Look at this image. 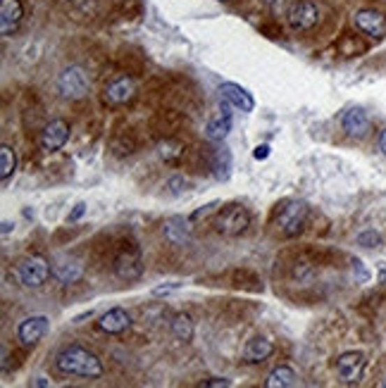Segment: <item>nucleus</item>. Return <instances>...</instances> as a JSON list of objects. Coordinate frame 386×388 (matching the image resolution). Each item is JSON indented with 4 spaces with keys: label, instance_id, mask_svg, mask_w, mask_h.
Wrapping results in <instances>:
<instances>
[{
    "label": "nucleus",
    "instance_id": "1",
    "mask_svg": "<svg viewBox=\"0 0 386 388\" xmlns=\"http://www.w3.org/2000/svg\"><path fill=\"white\" fill-rule=\"evenodd\" d=\"M55 367L62 374L84 376V379H101L103 376V362L96 352L82 348V345H67L57 352Z\"/></svg>",
    "mask_w": 386,
    "mask_h": 388
},
{
    "label": "nucleus",
    "instance_id": "2",
    "mask_svg": "<svg viewBox=\"0 0 386 388\" xmlns=\"http://www.w3.org/2000/svg\"><path fill=\"white\" fill-rule=\"evenodd\" d=\"M89 77H86V72L82 67L72 65V67H65L60 72V77H57V91L62 94V98H67V100H84L86 96H89Z\"/></svg>",
    "mask_w": 386,
    "mask_h": 388
},
{
    "label": "nucleus",
    "instance_id": "3",
    "mask_svg": "<svg viewBox=\"0 0 386 388\" xmlns=\"http://www.w3.org/2000/svg\"><path fill=\"white\" fill-rule=\"evenodd\" d=\"M50 271H53V267L41 255H31V258H24L17 264V276H20L22 286L27 288H41L48 281Z\"/></svg>",
    "mask_w": 386,
    "mask_h": 388
},
{
    "label": "nucleus",
    "instance_id": "4",
    "mask_svg": "<svg viewBox=\"0 0 386 388\" xmlns=\"http://www.w3.org/2000/svg\"><path fill=\"white\" fill-rule=\"evenodd\" d=\"M308 219V205L303 200H289L281 205L279 214H276V224H279L284 236H298L305 227Z\"/></svg>",
    "mask_w": 386,
    "mask_h": 388
},
{
    "label": "nucleus",
    "instance_id": "5",
    "mask_svg": "<svg viewBox=\"0 0 386 388\" xmlns=\"http://www.w3.org/2000/svg\"><path fill=\"white\" fill-rule=\"evenodd\" d=\"M251 227V212L244 205H229L217 214L215 229L222 236H239Z\"/></svg>",
    "mask_w": 386,
    "mask_h": 388
},
{
    "label": "nucleus",
    "instance_id": "6",
    "mask_svg": "<svg viewBox=\"0 0 386 388\" xmlns=\"http://www.w3.org/2000/svg\"><path fill=\"white\" fill-rule=\"evenodd\" d=\"M289 27L293 31H310L320 20V8L313 0H293L289 5V13H286Z\"/></svg>",
    "mask_w": 386,
    "mask_h": 388
},
{
    "label": "nucleus",
    "instance_id": "7",
    "mask_svg": "<svg viewBox=\"0 0 386 388\" xmlns=\"http://www.w3.org/2000/svg\"><path fill=\"white\" fill-rule=\"evenodd\" d=\"M114 274H117V279H122V281H136L138 276L143 274L141 251H138L134 243L124 246L117 258H114Z\"/></svg>",
    "mask_w": 386,
    "mask_h": 388
},
{
    "label": "nucleus",
    "instance_id": "8",
    "mask_svg": "<svg viewBox=\"0 0 386 388\" xmlns=\"http://www.w3.org/2000/svg\"><path fill=\"white\" fill-rule=\"evenodd\" d=\"M365 352L360 350H348L343 355L336 357V374L343 384H358L362 379V372H365Z\"/></svg>",
    "mask_w": 386,
    "mask_h": 388
},
{
    "label": "nucleus",
    "instance_id": "9",
    "mask_svg": "<svg viewBox=\"0 0 386 388\" xmlns=\"http://www.w3.org/2000/svg\"><path fill=\"white\" fill-rule=\"evenodd\" d=\"M353 24L358 31H362L370 38H384L386 36V15L372 8H362L353 15Z\"/></svg>",
    "mask_w": 386,
    "mask_h": 388
},
{
    "label": "nucleus",
    "instance_id": "10",
    "mask_svg": "<svg viewBox=\"0 0 386 388\" xmlns=\"http://www.w3.org/2000/svg\"><path fill=\"white\" fill-rule=\"evenodd\" d=\"M232 103L229 100H224L222 98V103H220V112L215 114L210 121H207V126H205V136H207V141H215V143H222L224 138L229 136V131H232Z\"/></svg>",
    "mask_w": 386,
    "mask_h": 388
},
{
    "label": "nucleus",
    "instance_id": "11",
    "mask_svg": "<svg viewBox=\"0 0 386 388\" xmlns=\"http://www.w3.org/2000/svg\"><path fill=\"white\" fill-rule=\"evenodd\" d=\"M45 334H48V317H43V315L27 317V320H22L20 327H17V341H20L22 345H27V348L29 345H36Z\"/></svg>",
    "mask_w": 386,
    "mask_h": 388
},
{
    "label": "nucleus",
    "instance_id": "12",
    "mask_svg": "<svg viewBox=\"0 0 386 388\" xmlns=\"http://www.w3.org/2000/svg\"><path fill=\"white\" fill-rule=\"evenodd\" d=\"M22 17H24L22 0H0V33L5 38L13 36L17 29H20Z\"/></svg>",
    "mask_w": 386,
    "mask_h": 388
},
{
    "label": "nucleus",
    "instance_id": "13",
    "mask_svg": "<svg viewBox=\"0 0 386 388\" xmlns=\"http://www.w3.org/2000/svg\"><path fill=\"white\" fill-rule=\"evenodd\" d=\"M69 124L65 119H53L45 124V129L41 131V148L48 150V153H55L67 143L69 138Z\"/></svg>",
    "mask_w": 386,
    "mask_h": 388
},
{
    "label": "nucleus",
    "instance_id": "14",
    "mask_svg": "<svg viewBox=\"0 0 386 388\" xmlns=\"http://www.w3.org/2000/svg\"><path fill=\"white\" fill-rule=\"evenodd\" d=\"M341 124H343L346 134L353 136V138H365L372 129V121H370V117H367V112L362 107L346 110L343 117H341Z\"/></svg>",
    "mask_w": 386,
    "mask_h": 388
},
{
    "label": "nucleus",
    "instance_id": "15",
    "mask_svg": "<svg viewBox=\"0 0 386 388\" xmlns=\"http://www.w3.org/2000/svg\"><path fill=\"white\" fill-rule=\"evenodd\" d=\"M134 94H136L134 81H131L129 77H119L105 89V103L107 105H112V107L126 105V103L134 98Z\"/></svg>",
    "mask_w": 386,
    "mask_h": 388
},
{
    "label": "nucleus",
    "instance_id": "16",
    "mask_svg": "<svg viewBox=\"0 0 386 388\" xmlns=\"http://www.w3.org/2000/svg\"><path fill=\"white\" fill-rule=\"evenodd\" d=\"M220 94L224 100H229L234 105V110H241V112H253V107H255V100H253V96L248 94L246 89H241L239 84H222L220 86Z\"/></svg>",
    "mask_w": 386,
    "mask_h": 388
},
{
    "label": "nucleus",
    "instance_id": "17",
    "mask_svg": "<svg viewBox=\"0 0 386 388\" xmlns=\"http://www.w3.org/2000/svg\"><path fill=\"white\" fill-rule=\"evenodd\" d=\"M131 327V315L124 308H112L107 310L105 315L98 322V329L105 334H122Z\"/></svg>",
    "mask_w": 386,
    "mask_h": 388
},
{
    "label": "nucleus",
    "instance_id": "18",
    "mask_svg": "<svg viewBox=\"0 0 386 388\" xmlns=\"http://www.w3.org/2000/svg\"><path fill=\"white\" fill-rule=\"evenodd\" d=\"M188 222L191 219H184V217H170L165 222V236L170 243H175V246H186L188 241H191V227H188Z\"/></svg>",
    "mask_w": 386,
    "mask_h": 388
},
{
    "label": "nucleus",
    "instance_id": "19",
    "mask_svg": "<svg viewBox=\"0 0 386 388\" xmlns=\"http://www.w3.org/2000/svg\"><path fill=\"white\" fill-rule=\"evenodd\" d=\"M272 352H274V343H272V341L265 338V336H255V338H251L248 343H246L244 360L251 362V364H258V362L267 360Z\"/></svg>",
    "mask_w": 386,
    "mask_h": 388
},
{
    "label": "nucleus",
    "instance_id": "20",
    "mask_svg": "<svg viewBox=\"0 0 386 388\" xmlns=\"http://www.w3.org/2000/svg\"><path fill=\"white\" fill-rule=\"evenodd\" d=\"M298 384V374L293 372L289 364H279V367H274L272 372L267 374V379H265V386L267 388H291Z\"/></svg>",
    "mask_w": 386,
    "mask_h": 388
},
{
    "label": "nucleus",
    "instance_id": "21",
    "mask_svg": "<svg viewBox=\"0 0 386 388\" xmlns=\"http://www.w3.org/2000/svg\"><path fill=\"white\" fill-rule=\"evenodd\" d=\"M232 153H229V148L220 146L212 153V174L215 179H220V181H227L229 174H232Z\"/></svg>",
    "mask_w": 386,
    "mask_h": 388
},
{
    "label": "nucleus",
    "instance_id": "22",
    "mask_svg": "<svg viewBox=\"0 0 386 388\" xmlns=\"http://www.w3.org/2000/svg\"><path fill=\"white\" fill-rule=\"evenodd\" d=\"M53 276L60 283H74L82 279V264L69 262V260H60V262L53 264Z\"/></svg>",
    "mask_w": 386,
    "mask_h": 388
},
{
    "label": "nucleus",
    "instance_id": "23",
    "mask_svg": "<svg viewBox=\"0 0 386 388\" xmlns=\"http://www.w3.org/2000/svg\"><path fill=\"white\" fill-rule=\"evenodd\" d=\"M170 327H172V334H175L179 341H184V343H188V341L193 338L195 327H193V320L186 315V312H177V315L172 317Z\"/></svg>",
    "mask_w": 386,
    "mask_h": 388
},
{
    "label": "nucleus",
    "instance_id": "24",
    "mask_svg": "<svg viewBox=\"0 0 386 388\" xmlns=\"http://www.w3.org/2000/svg\"><path fill=\"white\" fill-rule=\"evenodd\" d=\"M17 170V153L13 146H8V143H3L0 146V179H3V186L13 179Z\"/></svg>",
    "mask_w": 386,
    "mask_h": 388
},
{
    "label": "nucleus",
    "instance_id": "25",
    "mask_svg": "<svg viewBox=\"0 0 386 388\" xmlns=\"http://www.w3.org/2000/svg\"><path fill=\"white\" fill-rule=\"evenodd\" d=\"M181 150H184V146L179 141H163L160 143V155H163L167 162H175L181 155Z\"/></svg>",
    "mask_w": 386,
    "mask_h": 388
},
{
    "label": "nucleus",
    "instance_id": "26",
    "mask_svg": "<svg viewBox=\"0 0 386 388\" xmlns=\"http://www.w3.org/2000/svg\"><path fill=\"white\" fill-rule=\"evenodd\" d=\"M358 243L362 248H379L382 246V236H379V231L367 229V231H360L358 234Z\"/></svg>",
    "mask_w": 386,
    "mask_h": 388
},
{
    "label": "nucleus",
    "instance_id": "27",
    "mask_svg": "<svg viewBox=\"0 0 386 388\" xmlns=\"http://www.w3.org/2000/svg\"><path fill=\"white\" fill-rule=\"evenodd\" d=\"M232 386V381L229 379H210V381H203V388H229Z\"/></svg>",
    "mask_w": 386,
    "mask_h": 388
},
{
    "label": "nucleus",
    "instance_id": "28",
    "mask_svg": "<svg viewBox=\"0 0 386 388\" xmlns=\"http://www.w3.org/2000/svg\"><path fill=\"white\" fill-rule=\"evenodd\" d=\"M181 288V283H170V286H158L153 291V295H167V293H172V291H179Z\"/></svg>",
    "mask_w": 386,
    "mask_h": 388
},
{
    "label": "nucleus",
    "instance_id": "29",
    "mask_svg": "<svg viewBox=\"0 0 386 388\" xmlns=\"http://www.w3.org/2000/svg\"><path fill=\"white\" fill-rule=\"evenodd\" d=\"M215 207H217V202H210V205H205L203 210L193 212V214H191V222H193V219H198V217H205V214H210L212 210H215Z\"/></svg>",
    "mask_w": 386,
    "mask_h": 388
},
{
    "label": "nucleus",
    "instance_id": "30",
    "mask_svg": "<svg viewBox=\"0 0 386 388\" xmlns=\"http://www.w3.org/2000/svg\"><path fill=\"white\" fill-rule=\"evenodd\" d=\"M86 212V205H84V202H79V205L77 207H74V212L72 214H69V222H77V219L79 217H82V214Z\"/></svg>",
    "mask_w": 386,
    "mask_h": 388
},
{
    "label": "nucleus",
    "instance_id": "31",
    "mask_svg": "<svg viewBox=\"0 0 386 388\" xmlns=\"http://www.w3.org/2000/svg\"><path fill=\"white\" fill-rule=\"evenodd\" d=\"M253 155H255V160H265L269 155V146H258Z\"/></svg>",
    "mask_w": 386,
    "mask_h": 388
},
{
    "label": "nucleus",
    "instance_id": "32",
    "mask_svg": "<svg viewBox=\"0 0 386 388\" xmlns=\"http://www.w3.org/2000/svg\"><path fill=\"white\" fill-rule=\"evenodd\" d=\"M379 150H382L384 158H386V129L382 131V134H379Z\"/></svg>",
    "mask_w": 386,
    "mask_h": 388
},
{
    "label": "nucleus",
    "instance_id": "33",
    "mask_svg": "<svg viewBox=\"0 0 386 388\" xmlns=\"http://www.w3.org/2000/svg\"><path fill=\"white\" fill-rule=\"evenodd\" d=\"M379 281L386 283V262L379 264Z\"/></svg>",
    "mask_w": 386,
    "mask_h": 388
},
{
    "label": "nucleus",
    "instance_id": "34",
    "mask_svg": "<svg viewBox=\"0 0 386 388\" xmlns=\"http://www.w3.org/2000/svg\"><path fill=\"white\" fill-rule=\"evenodd\" d=\"M10 227H13V224H10V222H3V234H5V236L10 234Z\"/></svg>",
    "mask_w": 386,
    "mask_h": 388
},
{
    "label": "nucleus",
    "instance_id": "35",
    "mask_svg": "<svg viewBox=\"0 0 386 388\" xmlns=\"http://www.w3.org/2000/svg\"><path fill=\"white\" fill-rule=\"evenodd\" d=\"M34 386H48V381H45L43 376H41V379H36V381H34Z\"/></svg>",
    "mask_w": 386,
    "mask_h": 388
},
{
    "label": "nucleus",
    "instance_id": "36",
    "mask_svg": "<svg viewBox=\"0 0 386 388\" xmlns=\"http://www.w3.org/2000/svg\"><path fill=\"white\" fill-rule=\"evenodd\" d=\"M379 384H382V386L386 388V372H384V376H382V381H379Z\"/></svg>",
    "mask_w": 386,
    "mask_h": 388
},
{
    "label": "nucleus",
    "instance_id": "37",
    "mask_svg": "<svg viewBox=\"0 0 386 388\" xmlns=\"http://www.w3.org/2000/svg\"><path fill=\"white\" fill-rule=\"evenodd\" d=\"M220 3H232V0H220Z\"/></svg>",
    "mask_w": 386,
    "mask_h": 388
}]
</instances>
